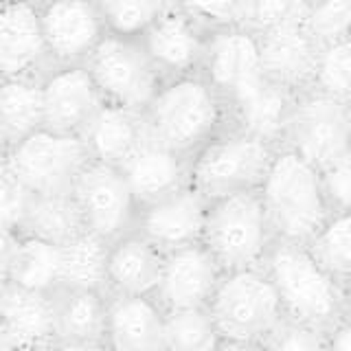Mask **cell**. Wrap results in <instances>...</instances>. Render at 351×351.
Masks as SVG:
<instances>
[{"instance_id": "1", "label": "cell", "mask_w": 351, "mask_h": 351, "mask_svg": "<svg viewBox=\"0 0 351 351\" xmlns=\"http://www.w3.org/2000/svg\"><path fill=\"white\" fill-rule=\"evenodd\" d=\"M143 114L149 136L189 158L230 123L226 99L202 73L165 80Z\"/></svg>"}, {"instance_id": "2", "label": "cell", "mask_w": 351, "mask_h": 351, "mask_svg": "<svg viewBox=\"0 0 351 351\" xmlns=\"http://www.w3.org/2000/svg\"><path fill=\"white\" fill-rule=\"evenodd\" d=\"M259 193L277 239L307 246L334 213L321 169L288 145L274 154Z\"/></svg>"}, {"instance_id": "3", "label": "cell", "mask_w": 351, "mask_h": 351, "mask_svg": "<svg viewBox=\"0 0 351 351\" xmlns=\"http://www.w3.org/2000/svg\"><path fill=\"white\" fill-rule=\"evenodd\" d=\"M285 318L327 329L349 314L347 288L314 259L305 244L277 239L263 261Z\"/></svg>"}, {"instance_id": "4", "label": "cell", "mask_w": 351, "mask_h": 351, "mask_svg": "<svg viewBox=\"0 0 351 351\" xmlns=\"http://www.w3.org/2000/svg\"><path fill=\"white\" fill-rule=\"evenodd\" d=\"M202 241L226 272L263 266L277 235L259 189L211 197Z\"/></svg>"}, {"instance_id": "5", "label": "cell", "mask_w": 351, "mask_h": 351, "mask_svg": "<svg viewBox=\"0 0 351 351\" xmlns=\"http://www.w3.org/2000/svg\"><path fill=\"white\" fill-rule=\"evenodd\" d=\"M277 149L266 138L228 123L191 156L189 182L208 200L235 191L259 189Z\"/></svg>"}, {"instance_id": "6", "label": "cell", "mask_w": 351, "mask_h": 351, "mask_svg": "<svg viewBox=\"0 0 351 351\" xmlns=\"http://www.w3.org/2000/svg\"><path fill=\"white\" fill-rule=\"evenodd\" d=\"M208 312L222 338L239 343H261L285 318L277 288L263 266L224 272Z\"/></svg>"}, {"instance_id": "7", "label": "cell", "mask_w": 351, "mask_h": 351, "mask_svg": "<svg viewBox=\"0 0 351 351\" xmlns=\"http://www.w3.org/2000/svg\"><path fill=\"white\" fill-rule=\"evenodd\" d=\"M86 69L106 104L136 112H145L165 82L141 38H119L112 33L97 44Z\"/></svg>"}, {"instance_id": "8", "label": "cell", "mask_w": 351, "mask_h": 351, "mask_svg": "<svg viewBox=\"0 0 351 351\" xmlns=\"http://www.w3.org/2000/svg\"><path fill=\"white\" fill-rule=\"evenodd\" d=\"M88 160L82 136L60 134L47 128L5 152L7 167L29 193L69 191Z\"/></svg>"}, {"instance_id": "9", "label": "cell", "mask_w": 351, "mask_h": 351, "mask_svg": "<svg viewBox=\"0 0 351 351\" xmlns=\"http://www.w3.org/2000/svg\"><path fill=\"white\" fill-rule=\"evenodd\" d=\"M283 145L323 169L351 147V104L314 88L299 93Z\"/></svg>"}, {"instance_id": "10", "label": "cell", "mask_w": 351, "mask_h": 351, "mask_svg": "<svg viewBox=\"0 0 351 351\" xmlns=\"http://www.w3.org/2000/svg\"><path fill=\"white\" fill-rule=\"evenodd\" d=\"M86 228L112 241L136 226L138 200L117 165L88 160L71 186Z\"/></svg>"}, {"instance_id": "11", "label": "cell", "mask_w": 351, "mask_h": 351, "mask_svg": "<svg viewBox=\"0 0 351 351\" xmlns=\"http://www.w3.org/2000/svg\"><path fill=\"white\" fill-rule=\"evenodd\" d=\"M38 11L51 69L86 64L108 36L97 0H42Z\"/></svg>"}, {"instance_id": "12", "label": "cell", "mask_w": 351, "mask_h": 351, "mask_svg": "<svg viewBox=\"0 0 351 351\" xmlns=\"http://www.w3.org/2000/svg\"><path fill=\"white\" fill-rule=\"evenodd\" d=\"M224 272L204 241L169 250L165 252L160 283L154 296L165 312L208 307Z\"/></svg>"}, {"instance_id": "13", "label": "cell", "mask_w": 351, "mask_h": 351, "mask_svg": "<svg viewBox=\"0 0 351 351\" xmlns=\"http://www.w3.org/2000/svg\"><path fill=\"white\" fill-rule=\"evenodd\" d=\"M208 202L189 182L158 200L141 204L134 228L165 252L197 244L204 235Z\"/></svg>"}, {"instance_id": "14", "label": "cell", "mask_w": 351, "mask_h": 351, "mask_svg": "<svg viewBox=\"0 0 351 351\" xmlns=\"http://www.w3.org/2000/svg\"><path fill=\"white\" fill-rule=\"evenodd\" d=\"M44 128L80 136L106 101L86 64L60 66L42 77Z\"/></svg>"}, {"instance_id": "15", "label": "cell", "mask_w": 351, "mask_h": 351, "mask_svg": "<svg viewBox=\"0 0 351 351\" xmlns=\"http://www.w3.org/2000/svg\"><path fill=\"white\" fill-rule=\"evenodd\" d=\"M208 31L178 5H171L154 25L143 33L152 62L156 64L162 80L202 73Z\"/></svg>"}, {"instance_id": "16", "label": "cell", "mask_w": 351, "mask_h": 351, "mask_svg": "<svg viewBox=\"0 0 351 351\" xmlns=\"http://www.w3.org/2000/svg\"><path fill=\"white\" fill-rule=\"evenodd\" d=\"M49 71L38 5L7 0L0 9V80L44 77Z\"/></svg>"}, {"instance_id": "17", "label": "cell", "mask_w": 351, "mask_h": 351, "mask_svg": "<svg viewBox=\"0 0 351 351\" xmlns=\"http://www.w3.org/2000/svg\"><path fill=\"white\" fill-rule=\"evenodd\" d=\"M296 95L299 93L290 90L279 82L270 80L266 73H261L226 99L230 123L281 147Z\"/></svg>"}, {"instance_id": "18", "label": "cell", "mask_w": 351, "mask_h": 351, "mask_svg": "<svg viewBox=\"0 0 351 351\" xmlns=\"http://www.w3.org/2000/svg\"><path fill=\"white\" fill-rule=\"evenodd\" d=\"M0 334L16 349L51 347L58 340L55 292L0 283Z\"/></svg>"}, {"instance_id": "19", "label": "cell", "mask_w": 351, "mask_h": 351, "mask_svg": "<svg viewBox=\"0 0 351 351\" xmlns=\"http://www.w3.org/2000/svg\"><path fill=\"white\" fill-rule=\"evenodd\" d=\"M261 73L259 38L255 31L244 25H233L208 33L202 75L224 99Z\"/></svg>"}, {"instance_id": "20", "label": "cell", "mask_w": 351, "mask_h": 351, "mask_svg": "<svg viewBox=\"0 0 351 351\" xmlns=\"http://www.w3.org/2000/svg\"><path fill=\"white\" fill-rule=\"evenodd\" d=\"M167 312L156 296L108 294L104 343L110 351H167Z\"/></svg>"}, {"instance_id": "21", "label": "cell", "mask_w": 351, "mask_h": 351, "mask_svg": "<svg viewBox=\"0 0 351 351\" xmlns=\"http://www.w3.org/2000/svg\"><path fill=\"white\" fill-rule=\"evenodd\" d=\"M257 38L261 69L270 80L279 82L294 93L312 88L321 47L303 27V22L268 29L257 33Z\"/></svg>"}, {"instance_id": "22", "label": "cell", "mask_w": 351, "mask_h": 351, "mask_svg": "<svg viewBox=\"0 0 351 351\" xmlns=\"http://www.w3.org/2000/svg\"><path fill=\"white\" fill-rule=\"evenodd\" d=\"M165 263L160 250L141 230L132 228L125 235L110 241L106 292L130 296H154L158 290Z\"/></svg>"}, {"instance_id": "23", "label": "cell", "mask_w": 351, "mask_h": 351, "mask_svg": "<svg viewBox=\"0 0 351 351\" xmlns=\"http://www.w3.org/2000/svg\"><path fill=\"white\" fill-rule=\"evenodd\" d=\"M189 156L147 136L119 169L141 206L189 184Z\"/></svg>"}, {"instance_id": "24", "label": "cell", "mask_w": 351, "mask_h": 351, "mask_svg": "<svg viewBox=\"0 0 351 351\" xmlns=\"http://www.w3.org/2000/svg\"><path fill=\"white\" fill-rule=\"evenodd\" d=\"M80 136L88 158L121 167L149 136V130L143 112L104 104Z\"/></svg>"}, {"instance_id": "25", "label": "cell", "mask_w": 351, "mask_h": 351, "mask_svg": "<svg viewBox=\"0 0 351 351\" xmlns=\"http://www.w3.org/2000/svg\"><path fill=\"white\" fill-rule=\"evenodd\" d=\"M42 128V77L0 80V147L7 152Z\"/></svg>"}, {"instance_id": "26", "label": "cell", "mask_w": 351, "mask_h": 351, "mask_svg": "<svg viewBox=\"0 0 351 351\" xmlns=\"http://www.w3.org/2000/svg\"><path fill=\"white\" fill-rule=\"evenodd\" d=\"M18 230L62 246L88 228L82 208L77 204L73 191L69 189L55 193H31V200Z\"/></svg>"}, {"instance_id": "27", "label": "cell", "mask_w": 351, "mask_h": 351, "mask_svg": "<svg viewBox=\"0 0 351 351\" xmlns=\"http://www.w3.org/2000/svg\"><path fill=\"white\" fill-rule=\"evenodd\" d=\"M58 340H101L108 323V292L60 288L55 292Z\"/></svg>"}, {"instance_id": "28", "label": "cell", "mask_w": 351, "mask_h": 351, "mask_svg": "<svg viewBox=\"0 0 351 351\" xmlns=\"http://www.w3.org/2000/svg\"><path fill=\"white\" fill-rule=\"evenodd\" d=\"M7 281L31 290L58 292L62 285L60 246L40 237L20 233L11 252Z\"/></svg>"}, {"instance_id": "29", "label": "cell", "mask_w": 351, "mask_h": 351, "mask_svg": "<svg viewBox=\"0 0 351 351\" xmlns=\"http://www.w3.org/2000/svg\"><path fill=\"white\" fill-rule=\"evenodd\" d=\"M110 241L93 230H84L60 246L62 285L60 288H86L106 292Z\"/></svg>"}, {"instance_id": "30", "label": "cell", "mask_w": 351, "mask_h": 351, "mask_svg": "<svg viewBox=\"0 0 351 351\" xmlns=\"http://www.w3.org/2000/svg\"><path fill=\"white\" fill-rule=\"evenodd\" d=\"M307 248L314 259L347 288L351 283V211H334Z\"/></svg>"}, {"instance_id": "31", "label": "cell", "mask_w": 351, "mask_h": 351, "mask_svg": "<svg viewBox=\"0 0 351 351\" xmlns=\"http://www.w3.org/2000/svg\"><path fill=\"white\" fill-rule=\"evenodd\" d=\"M167 351H219L224 338L208 307L167 312L165 321Z\"/></svg>"}, {"instance_id": "32", "label": "cell", "mask_w": 351, "mask_h": 351, "mask_svg": "<svg viewBox=\"0 0 351 351\" xmlns=\"http://www.w3.org/2000/svg\"><path fill=\"white\" fill-rule=\"evenodd\" d=\"M108 33L119 38H143L173 0H97Z\"/></svg>"}, {"instance_id": "33", "label": "cell", "mask_w": 351, "mask_h": 351, "mask_svg": "<svg viewBox=\"0 0 351 351\" xmlns=\"http://www.w3.org/2000/svg\"><path fill=\"white\" fill-rule=\"evenodd\" d=\"M312 88L351 104V36L323 44Z\"/></svg>"}, {"instance_id": "34", "label": "cell", "mask_w": 351, "mask_h": 351, "mask_svg": "<svg viewBox=\"0 0 351 351\" xmlns=\"http://www.w3.org/2000/svg\"><path fill=\"white\" fill-rule=\"evenodd\" d=\"M303 27L318 47L351 36V0H312Z\"/></svg>"}, {"instance_id": "35", "label": "cell", "mask_w": 351, "mask_h": 351, "mask_svg": "<svg viewBox=\"0 0 351 351\" xmlns=\"http://www.w3.org/2000/svg\"><path fill=\"white\" fill-rule=\"evenodd\" d=\"M312 0H246L241 25L263 33L283 25H299L305 20Z\"/></svg>"}, {"instance_id": "36", "label": "cell", "mask_w": 351, "mask_h": 351, "mask_svg": "<svg viewBox=\"0 0 351 351\" xmlns=\"http://www.w3.org/2000/svg\"><path fill=\"white\" fill-rule=\"evenodd\" d=\"M261 345L268 351H332L325 329L292 321V318H283L261 340Z\"/></svg>"}, {"instance_id": "37", "label": "cell", "mask_w": 351, "mask_h": 351, "mask_svg": "<svg viewBox=\"0 0 351 351\" xmlns=\"http://www.w3.org/2000/svg\"><path fill=\"white\" fill-rule=\"evenodd\" d=\"M208 31L241 25L246 0H173Z\"/></svg>"}, {"instance_id": "38", "label": "cell", "mask_w": 351, "mask_h": 351, "mask_svg": "<svg viewBox=\"0 0 351 351\" xmlns=\"http://www.w3.org/2000/svg\"><path fill=\"white\" fill-rule=\"evenodd\" d=\"M327 200L334 211H351V147L321 169Z\"/></svg>"}, {"instance_id": "39", "label": "cell", "mask_w": 351, "mask_h": 351, "mask_svg": "<svg viewBox=\"0 0 351 351\" xmlns=\"http://www.w3.org/2000/svg\"><path fill=\"white\" fill-rule=\"evenodd\" d=\"M31 200V193L22 184L5 162V152L0 154V217L5 222L20 228L22 215L27 211V204Z\"/></svg>"}, {"instance_id": "40", "label": "cell", "mask_w": 351, "mask_h": 351, "mask_svg": "<svg viewBox=\"0 0 351 351\" xmlns=\"http://www.w3.org/2000/svg\"><path fill=\"white\" fill-rule=\"evenodd\" d=\"M18 235H20V230L14 224L5 222V219L0 217V283L7 281V270H9L11 252H14Z\"/></svg>"}, {"instance_id": "41", "label": "cell", "mask_w": 351, "mask_h": 351, "mask_svg": "<svg viewBox=\"0 0 351 351\" xmlns=\"http://www.w3.org/2000/svg\"><path fill=\"white\" fill-rule=\"evenodd\" d=\"M327 340L332 351H351V314L327 329Z\"/></svg>"}, {"instance_id": "42", "label": "cell", "mask_w": 351, "mask_h": 351, "mask_svg": "<svg viewBox=\"0 0 351 351\" xmlns=\"http://www.w3.org/2000/svg\"><path fill=\"white\" fill-rule=\"evenodd\" d=\"M51 351H110L101 340H55Z\"/></svg>"}, {"instance_id": "43", "label": "cell", "mask_w": 351, "mask_h": 351, "mask_svg": "<svg viewBox=\"0 0 351 351\" xmlns=\"http://www.w3.org/2000/svg\"><path fill=\"white\" fill-rule=\"evenodd\" d=\"M219 351H268L261 343H239V340H224Z\"/></svg>"}, {"instance_id": "44", "label": "cell", "mask_w": 351, "mask_h": 351, "mask_svg": "<svg viewBox=\"0 0 351 351\" xmlns=\"http://www.w3.org/2000/svg\"><path fill=\"white\" fill-rule=\"evenodd\" d=\"M0 351H18V349H16L14 345H11L3 334H0Z\"/></svg>"}, {"instance_id": "45", "label": "cell", "mask_w": 351, "mask_h": 351, "mask_svg": "<svg viewBox=\"0 0 351 351\" xmlns=\"http://www.w3.org/2000/svg\"><path fill=\"white\" fill-rule=\"evenodd\" d=\"M51 347H29V349H18V351H51Z\"/></svg>"}, {"instance_id": "46", "label": "cell", "mask_w": 351, "mask_h": 351, "mask_svg": "<svg viewBox=\"0 0 351 351\" xmlns=\"http://www.w3.org/2000/svg\"><path fill=\"white\" fill-rule=\"evenodd\" d=\"M347 303H349V314H351V283L347 285Z\"/></svg>"}, {"instance_id": "47", "label": "cell", "mask_w": 351, "mask_h": 351, "mask_svg": "<svg viewBox=\"0 0 351 351\" xmlns=\"http://www.w3.org/2000/svg\"><path fill=\"white\" fill-rule=\"evenodd\" d=\"M18 3H33V5H38V3H42V0H18Z\"/></svg>"}, {"instance_id": "48", "label": "cell", "mask_w": 351, "mask_h": 351, "mask_svg": "<svg viewBox=\"0 0 351 351\" xmlns=\"http://www.w3.org/2000/svg\"><path fill=\"white\" fill-rule=\"evenodd\" d=\"M7 3V0H0V9H3V5Z\"/></svg>"}, {"instance_id": "49", "label": "cell", "mask_w": 351, "mask_h": 351, "mask_svg": "<svg viewBox=\"0 0 351 351\" xmlns=\"http://www.w3.org/2000/svg\"><path fill=\"white\" fill-rule=\"evenodd\" d=\"M3 152H5V149H3V147H0V154H3Z\"/></svg>"}]
</instances>
